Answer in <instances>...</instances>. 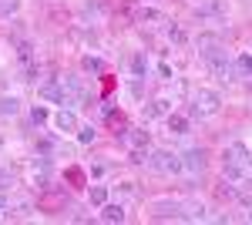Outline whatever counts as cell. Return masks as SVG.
I'll return each mask as SVG.
<instances>
[{
	"label": "cell",
	"mask_w": 252,
	"mask_h": 225,
	"mask_svg": "<svg viewBox=\"0 0 252 225\" xmlns=\"http://www.w3.org/2000/svg\"><path fill=\"white\" fill-rule=\"evenodd\" d=\"M17 61L24 64V67L37 61V54H34V44H31V40H17Z\"/></svg>",
	"instance_id": "obj_19"
},
{
	"label": "cell",
	"mask_w": 252,
	"mask_h": 225,
	"mask_svg": "<svg viewBox=\"0 0 252 225\" xmlns=\"http://www.w3.org/2000/svg\"><path fill=\"white\" fill-rule=\"evenodd\" d=\"M51 125H54V131L58 134H78V114H74V108H61V111L51 114Z\"/></svg>",
	"instance_id": "obj_8"
},
{
	"label": "cell",
	"mask_w": 252,
	"mask_h": 225,
	"mask_svg": "<svg viewBox=\"0 0 252 225\" xmlns=\"http://www.w3.org/2000/svg\"><path fill=\"white\" fill-rule=\"evenodd\" d=\"M64 178L71 182V188H84V182H88V175H84L81 168H67V171H64Z\"/></svg>",
	"instance_id": "obj_23"
},
{
	"label": "cell",
	"mask_w": 252,
	"mask_h": 225,
	"mask_svg": "<svg viewBox=\"0 0 252 225\" xmlns=\"http://www.w3.org/2000/svg\"><path fill=\"white\" fill-rule=\"evenodd\" d=\"M101 222H125V205L121 202H104L101 205Z\"/></svg>",
	"instance_id": "obj_15"
},
{
	"label": "cell",
	"mask_w": 252,
	"mask_h": 225,
	"mask_svg": "<svg viewBox=\"0 0 252 225\" xmlns=\"http://www.w3.org/2000/svg\"><path fill=\"white\" fill-rule=\"evenodd\" d=\"M152 171H158V175H178V171H185L182 168V155L172 148H155V151H148V161H145Z\"/></svg>",
	"instance_id": "obj_3"
},
{
	"label": "cell",
	"mask_w": 252,
	"mask_h": 225,
	"mask_svg": "<svg viewBox=\"0 0 252 225\" xmlns=\"http://www.w3.org/2000/svg\"><path fill=\"white\" fill-rule=\"evenodd\" d=\"M235 64V77H252V51H239L232 57Z\"/></svg>",
	"instance_id": "obj_14"
},
{
	"label": "cell",
	"mask_w": 252,
	"mask_h": 225,
	"mask_svg": "<svg viewBox=\"0 0 252 225\" xmlns=\"http://www.w3.org/2000/svg\"><path fill=\"white\" fill-rule=\"evenodd\" d=\"M172 111H175V94L172 97H168V94H158V97H152V101L141 104V118H145V121H161V118H168Z\"/></svg>",
	"instance_id": "obj_6"
},
{
	"label": "cell",
	"mask_w": 252,
	"mask_h": 225,
	"mask_svg": "<svg viewBox=\"0 0 252 225\" xmlns=\"http://www.w3.org/2000/svg\"><path fill=\"white\" fill-rule=\"evenodd\" d=\"M178 212H182V202H168V198L152 202V215L155 219H178Z\"/></svg>",
	"instance_id": "obj_12"
},
{
	"label": "cell",
	"mask_w": 252,
	"mask_h": 225,
	"mask_svg": "<svg viewBox=\"0 0 252 225\" xmlns=\"http://www.w3.org/2000/svg\"><path fill=\"white\" fill-rule=\"evenodd\" d=\"M94 138H97L94 125H81V128H78V145H91Z\"/></svg>",
	"instance_id": "obj_25"
},
{
	"label": "cell",
	"mask_w": 252,
	"mask_h": 225,
	"mask_svg": "<svg viewBox=\"0 0 252 225\" xmlns=\"http://www.w3.org/2000/svg\"><path fill=\"white\" fill-rule=\"evenodd\" d=\"M165 121H168V131H172V134H189V131H192V114L172 111Z\"/></svg>",
	"instance_id": "obj_13"
},
{
	"label": "cell",
	"mask_w": 252,
	"mask_h": 225,
	"mask_svg": "<svg viewBox=\"0 0 252 225\" xmlns=\"http://www.w3.org/2000/svg\"><path fill=\"white\" fill-rule=\"evenodd\" d=\"M14 185H17L14 171H10V168H0V192H14Z\"/></svg>",
	"instance_id": "obj_26"
},
{
	"label": "cell",
	"mask_w": 252,
	"mask_h": 225,
	"mask_svg": "<svg viewBox=\"0 0 252 225\" xmlns=\"http://www.w3.org/2000/svg\"><path fill=\"white\" fill-rule=\"evenodd\" d=\"M118 195H125V198H131V195H135L138 188H135V182H128V178H125V182H118V188H115Z\"/></svg>",
	"instance_id": "obj_29"
},
{
	"label": "cell",
	"mask_w": 252,
	"mask_h": 225,
	"mask_svg": "<svg viewBox=\"0 0 252 225\" xmlns=\"http://www.w3.org/2000/svg\"><path fill=\"white\" fill-rule=\"evenodd\" d=\"M165 34H168V40H172L175 47H185V44H189V34H185V27H178V24H168V27H165Z\"/></svg>",
	"instance_id": "obj_20"
},
{
	"label": "cell",
	"mask_w": 252,
	"mask_h": 225,
	"mask_svg": "<svg viewBox=\"0 0 252 225\" xmlns=\"http://www.w3.org/2000/svg\"><path fill=\"white\" fill-rule=\"evenodd\" d=\"M51 17H54V20H67V10H61V7H54V10H51Z\"/></svg>",
	"instance_id": "obj_31"
},
{
	"label": "cell",
	"mask_w": 252,
	"mask_h": 225,
	"mask_svg": "<svg viewBox=\"0 0 252 225\" xmlns=\"http://www.w3.org/2000/svg\"><path fill=\"white\" fill-rule=\"evenodd\" d=\"M10 212L20 215V219H27V215L34 212V205H31V202H14V198H10Z\"/></svg>",
	"instance_id": "obj_28"
},
{
	"label": "cell",
	"mask_w": 252,
	"mask_h": 225,
	"mask_svg": "<svg viewBox=\"0 0 252 225\" xmlns=\"http://www.w3.org/2000/svg\"><path fill=\"white\" fill-rule=\"evenodd\" d=\"M246 185H252V168H249V175H246Z\"/></svg>",
	"instance_id": "obj_32"
},
{
	"label": "cell",
	"mask_w": 252,
	"mask_h": 225,
	"mask_svg": "<svg viewBox=\"0 0 252 225\" xmlns=\"http://www.w3.org/2000/svg\"><path fill=\"white\" fill-rule=\"evenodd\" d=\"M148 71H152V61L145 57V51H138V54L131 57V74L135 77H148Z\"/></svg>",
	"instance_id": "obj_18"
},
{
	"label": "cell",
	"mask_w": 252,
	"mask_h": 225,
	"mask_svg": "<svg viewBox=\"0 0 252 225\" xmlns=\"http://www.w3.org/2000/svg\"><path fill=\"white\" fill-rule=\"evenodd\" d=\"M81 14L88 17V24H101V20H104V10H101V3H97V0H84Z\"/></svg>",
	"instance_id": "obj_17"
},
{
	"label": "cell",
	"mask_w": 252,
	"mask_h": 225,
	"mask_svg": "<svg viewBox=\"0 0 252 225\" xmlns=\"http://www.w3.org/2000/svg\"><path fill=\"white\" fill-rule=\"evenodd\" d=\"M178 219H182V222H205V219H209V212H205V205H202L198 198H189V202H182Z\"/></svg>",
	"instance_id": "obj_10"
},
{
	"label": "cell",
	"mask_w": 252,
	"mask_h": 225,
	"mask_svg": "<svg viewBox=\"0 0 252 225\" xmlns=\"http://www.w3.org/2000/svg\"><path fill=\"white\" fill-rule=\"evenodd\" d=\"M24 0H0V17H14Z\"/></svg>",
	"instance_id": "obj_27"
},
{
	"label": "cell",
	"mask_w": 252,
	"mask_h": 225,
	"mask_svg": "<svg viewBox=\"0 0 252 225\" xmlns=\"http://www.w3.org/2000/svg\"><path fill=\"white\" fill-rule=\"evenodd\" d=\"M222 108V94L215 88H195L192 97H189V114L192 118H212Z\"/></svg>",
	"instance_id": "obj_2"
},
{
	"label": "cell",
	"mask_w": 252,
	"mask_h": 225,
	"mask_svg": "<svg viewBox=\"0 0 252 225\" xmlns=\"http://www.w3.org/2000/svg\"><path fill=\"white\" fill-rule=\"evenodd\" d=\"M229 0H202L198 7H195V17L205 20V24H215V27H222V24H229Z\"/></svg>",
	"instance_id": "obj_4"
},
{
	"label": "cell",
	"mask_w": 252,
	"mask_h": 225,
	"mask_svg": "<svg viewBox=\"0 0 252 225\" xmlns=\"http://www.w3.org/2000/svg\"><path fill=\"white\" fill-rule=\"evenodd\" d=\"M118 138H121V145L128 151L131 148H148V131H145V128H125Z\"/></svg>",
	"instance_id": "obj_11"
},
{
	"label": "cell",
	"mask_w": 252,
	"mask_h": 225,
	"mask_svg": "<svg viewBox=\"0 0 252 225\" xmlns=\"http://www.w3.org/2000/svg\"><path fill=\"white\" fill-rule=\"evenodd\" d=\"M3 212H10V198H7V192H0V215Z\"/></svg>",
	"instance_id": "obj_30"
},
{
	"label": "cell",
	"mask_w": 252,
	"mask_h": 225,
	"mask_svg": "<svg viewBox=\"0 0 252 225\" xmlns=\"http://www.w3.org/2000/svg\"><path fill=\"white\" fill-rule=\"evenodd\" d=\"M20 114V97L17 94H3L0 97V118H17Z\"/></svg>",
	"instance_id": "obj_16"
},
{
	"label": "cell",
	"mask_w": 252,
	"mask_h": 225,
	"mask_svg": "<svg viewBox=\"0 0 252 225\" xmlns=\"http://www.w3.org/2000/svg\"><path fill=\"white\" fill-rule=\"evenodd\" d=\"M125 14H128V17L135 20V24H141V27H155V24H168L161 10H155V7H145V3H125Z\"/></svg>",
	"instance_id": "obj_7"
},
{
	"label": "cell",
	"mask_w": 252,
	"mask_h": 225,
	"mask_svg": "<svg viewBox=\"0 0 252 225\" xmlns=\"http://www.w3.org/2000/svg\"><path fill=\"white\" fill-rule=\"evenodd\" d=\"M31 121H34V125H47V121H51V111H47L44 104H34V108H31Z\"/></svg>",
	"instance_id": "obj_24"
},
{
	"label": "cell",
	"mask_w": 252,
	"mask_h": 225,
	"mask_svg": "<svg viewBox=\"0 0 252 225\" xmlns=\"http://www.w3.org/2000/svg\"><path fill=\"white\" fill-rule=\"evenodd\" d=\"M252 168V148L246 141H232L229 148L222 151V178H229V182H246V175Z\"/></svg>",
	"instance_id": "obj_1"
},
{
	"label": "cell",
	"mask_w": 252,
	"mask_h": 225,
	"mask_svg": "<svg viewBox=\"0 0 252 225\" xmlns=\"http://www.w3.org/2000/svg\"><path fill=\"white\" fill-rule=\"evenodd\" d=\"M81 67H84L88 74H101V71H104V61L94 57V54H88V57H81Z\"/></svg>",
	"instance_id": "obj_22"
},
{
	"label": "cell",
	"mask_w": 252,
	"mask_h": 225,
	"mask_svg": "<svg viewBox=\"0 0 252 225\" xmlns=\"http://www.w3.org/2000/svg\"><path fill=\"white\" fill-rule=\"evenodd\" d=\"M37 97H40V101H54V104H61V108L78 104V97L61 84V77H58V81H44V84H37Z\"/></svg>",
	"instance_id": "obj_5"
},
{
	"label": "cell",
	"mask_w": 252,
	"mask_h": 225,
	"mask_svg": "<svg viewBox=\"0 0 252 225\" xmlns=\"http://www.w3.org/2000/svg\"><path fill=\"white\" fill-rule=\"evenodd\" d=\"M205 165H209L205 148H189L185 155H182V168L189 171V175H202V171H205Z\"/></svg>",
	"instance_id": "obj_9"
},
{
	"label": "cell",
	"mask_w": 252,
	"mask_h": 225,
	"mask_svg": "<svg viewBox=\"0 0 252 225\" xmlns=\"http://www.w3.org/2000/svg\"><path fill=\"white\" fill-rule=\"evenodd\" d=\"M88 198H91V205H94V208H101L104 202H108V185H91Z\"/></svg>",
	"instance_id": "obj_21"
}]
</instances>
